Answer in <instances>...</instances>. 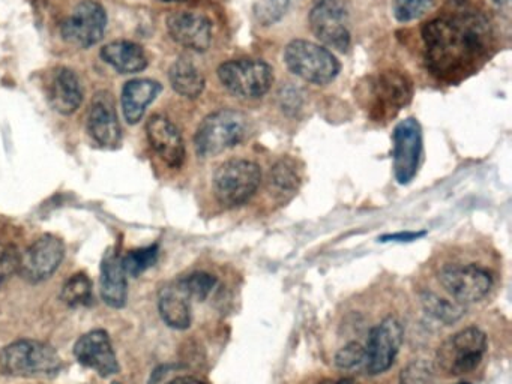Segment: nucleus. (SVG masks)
Wrapping results in <instances>:
<instances>
[{
	"label": "nucleus",
	"mask_w": 512,
	"mask_h": 384,
	"mask_svg": "<svg viewBox=\"0 0 512 384\" xmlns=\"http://www.w3.org/2000/svg\"><path fill=\"white\" fill-rule=\"evenodd\" d=\"M164 2H185V0H164Z\"/></svg>",
	"instance_id": "37"
},
{
	"label": "nucleus",
	"mask_w": 512,
	"mask_h": 384,
	"mask_svg": "<svg viewBox=\"0 0 512 384\" xmlns=\"http://www.w3.org/2000/svg\"><path fill=\"white\" fill-rule=\"evenodd\" d=\"M487 353V335L469 326L449 336L436 353V366L446 377H463L478 369Z\"/></svg>",
	"instance_id": "5"
},
{
	"label": "nucleus",
	"mask_w": 512,
	"mask_h": 384,
	"mask_svg": "<svg viewBox=\"0 0 512 384\" xmlns=\"http://www.w3.org/2000/svg\"><path fill=\"white\" fill-rule=\"evenodd\" d=\"M247 134V116L241 111L226 108L202 120L194 135V146L200 158H211L238 146Z\"/></svg>",
	"instance_id": "4"
},
{
	"label": "nucleus",
	"mask_w": 512,
	"mask_h": 384,
	"mask_svg": "<svg viewBox=\"0 0 512 384\" xmlns=\"http://www.w3.org/2000/svg\"><path fill=\"white\" fill-rule=\"evenodd\" d=\"M158 245L146 246V248L134 249V251L128 252L124 258H122V264H124L125 273L127 276H133V278H139L143 272L151 269L158 260Z\"/></svg>",
	"instance_id": "28"
},
{
	"label": "nucleus",
	"mask_w": 512,
	"mask_h": 384,
	"mask_svg": "<svg viewBox=\"0 0 512 384\" xmlns=\"http://www.w3.org/2000/svg\"><path fill=\"white\" fill-rule=\"evenodd\" d=\"M269 183L278 194H293L301 183V174L292 159H281L269 173Z\"/></svg>",
	"instance_id": "26"
},
{
	"label": "nucleus",
	"mask_w": 512,
	"mask_h": 384,
	"mask_svg": "<svg viewBox=\"0 0 512 384\" xmlns=\"http://www.w3.org/2000/svg\"><path fill=\"white\" fill-rule=\"evenodd\" d=\"M421 302L424 311L445 326H452L466 314V306L431 291L421 294Z\"/></svg>",
	"instance_id": "25"
},
{
	"label": "nucleus",
	"mask_w": 512,
	"mask_h": 384,
	"mask_svg": "<svg viewBox=\"0 0 512 384\" xmlns=\"http://www.w3.org/2000/svg\"><path fill=\"white\" fill-rule=\"evenodd\" d=\"M310 26L317 39L338 51L350 47L349 15L344 0H314Z\"/></svg>",
	"instance_id": "11"
},
{
	"label": "nucleus",
	"mask_w": 512,
	"mask_h": 384,
	"mask_svg": "<svg viewBox=\"0 0 512 384\" xmlns=\"http://www.w3.org/2000/svg\"><path fill=\"white\" fill-rule=\"evenodd\" d=\"M413 96V83L400 71H383L371 75L359 90V99L374 122L394 119Z\"/></svg>",
	"instance_id": "2"
},
{
	"label": "nucleus",
	"mask_w": 512,
	"mask_h": 384,
	"mask_svg": "<svg viewBox=\"0 0 512 384\" xmlns=\"http://www.w3.org/2000/svg\"><path fill=\"white\" fill-rule=\"evenodd\" d=\"M404 339V327L395 317H386L370 330L365 345V369L370 375L388 371L397 359Z\"/></svg>",
	"instance_id": "10"
},
{
	"label": "nucleus",
	"mask_w": 512,
	"mask_h": 384,
	"mask_svg": "<svg viewBox=\"0 0 512 384\" xmlns=\"http://www.w3.org/2000/svg\"><path fill=\"white\" fill-rule=\"evenodd\" d=\"M100 287L106 305L124 308L128 296L127 273L121 255L113 248L104 254L101 261Z\"/></svg>",
	"instance_id": "19"
},
{
	"label": "nucleus",
	"mask_w": 512,
	"mask_h": 384,
	"mask_svg": "<svg viewBox=\"0 0 512 384\" xmlns=\"http://www.w3.org/2000/svg\"><path fill=\"white\" fill-rule=\"evenodd\" d=\"M493 2H496V3H503V2H505V0H493Z\"/></svg>",
	"instance_id": "38"
},
{
	"label": "nucleus",
	"mask_w": 512,
	"mask_h": 384,
	"mask_svg": "<svg viewBox=\"0 0 512 384\" xmlns=\"http://www.w3.org/2000/svg\"><path fill=\"white\" fill-rule=\"evenodd\" d=\"M434 0H394L392 14L400 23H409L430 11Z\"/></svg>",
	"instance_id": "32"
},
{
	"label": "nucleus",
	"mask_w": 512,
	"mask_h": 384,
	"mask_svg": "<svg viewBox=\"0 0 512 384\" xmlns=\"http://www.w3.org/2000/svg\"><path fill=\"white\" fill-rule=\"evenodd\" d=\"M392 143L395 179L400 185H409L418 174L422 158V128L418 120H401L395 126Z\"/></svg>",
	"instance_id": "12"
},
{
	"label": "nucleus",
	"mask_w": 512,
	"mask_h": 384,
	"mask_svg": "<svg viewBox=\"0 0 512 384\" xmlns=\"http://www.w3.org/2000/svg\"><path fill=\"white\" fill-rule=\"evenodd\" d=\"M443 290L461 305L479 302L490 293L493 276L478 264H446L437 273Z\"/></svg>",
	"instance_id": "9"
},
{
	"label": "nucleus",
	"mask_w": 512,
	"mask_h": 384,
	"mask_svg": "<svg viewBox=\"0 0 512 384\" xmlns=\"http://www.w3.org/2000/svg\"><path fill=\"white\" fill-rule=\"evenodd\" d=\"M173 89L185 98L196 99L205 89V77L187 57H179L169 71Z\"/></svg>",
	"instance_id": "24"
},
{
	"label": "nucleus",
	"mask_w": 512,
	"mask_h": 384,
	"mask_svg": "<svg viewBox=\"0 0 512 384\" xmlns=\"http://www.w3.org/2000/svg\"><path fill=\"white\" fill-rule=\"evenodd\" d=\"M20 252L16 245L0 240V287L10 281L14 273L19 272Z\"/></svg>",
	"instance_id": "33"
},
{
	"label": "nucleus",
	"mask_w": 512,
	"mask_h": 384,
	"mask_svg": "<svg viewBox=\"0 0 512 384\" xmlns=\"http://www.w3.org/2000/svg\"><path fill=\"white\" fill-rule=\"evenodd\" d=\"M401 384H436V369L424 359L413 360L400 374Z\"/></svg>",
	"instance_id": "31"
},
{
	"label": "nucleus",
	"mask_w": 512,
	"mask_h": 384,
	"mask_svg": "<svg viewBox=\"0 0 512 384\" xmlns=\"http://www.w3.org/2000/svg\"><path fill=\"white\" fill-rule=\"evenodd\" d=\"M62 300L70 306L86 305L92 297V281L86 273L71 276L61 293Z\"/></svg>",
	"instance_id": "29"
},
{
	"label": "nucleus",
	"mask_w": 512,
	"mask_h": 384,
	"mask_svg": "<svg viewBox=\"0 0 512 384\" xmlns=\"http://www.w3.org/2000/svg\"><path fill=\"white\" fill-rule=\"evenodd\" d=\"M161 89L163 87L160 83L154 80H146V78L128 81L124 90H122L121 99L125 120L131 125L140 122L146 108L160 95Z\"/></svg>",
	"instance_id": "21"
},
{
	"label": "nucleus",
	"mask_w": 512,
	"mask_h": 384,
	"mask_svg": "<svg viewBox=\"0 0 512 384\" xmlns=\"http://www.w3.org/2000/svg\"><path fill=\"white\" fill-rule=\"evenodd\" d=\"M88 131L100 146L116 149L122 141V129L112 95L100 92L94 96L88 117Z\"/></svg>",
	"instance_id": "17"
},
{
	"label": "nucleus",
	"mask_w": 512,
	"mask_h": 384,
	"mask_svg": "<svg viewBox=\"0 0 512 384\" xmlns=\"http://www.w3.org/2000/svg\"><path fill=\"white\" fill-rule=\"evenodd\" d=\"M49 102L53 110L64 116H70L79 110L83 102V90L76 72L70 68H58L53 72L49 86Z\"/></svg>",
	"instance_id": "20"
},
{
	"label": "nucleus",
	"mask_w": 512,
	"mask_h": 384,
	"mask_svg": "<svg viewBox=\"0 0 512 384\" xmlns=\"http://www.w3.org/2000/svg\"><path fill=\"white\" fill-rule=\"evenodd\" d=\"M176 284H178V287L181 288L182 293H184L188 299L203 302V300L208 299L212 291H214L215 285H217V278L208 272H194L184 276V278L178 279Z\"/></svg>",
	"instance_id": "27"
},
{
	"label": "nucleus",
	"mask_w": 512,
	"mask_h": 384,
	"mask_svg": "<svg viewBox=\"0 0 512 384\" xmlns=\"http://www.w3.org/2000/svg\"><path fill=\"white\" fill-rule=\"evenodd\" d=\"M425 236V231H400V233L385 234L379 237L380 242H413Z\"/></svg>",
	"instance_id": "35"
},
{
	"label": "nucleus",
	"mask_w": 512,
	"mask_h": 384,
	"mask_svg": "<svg viewBox=\"0 0 512 384\" xmlns=\"http://www.w3.org/2000/svg\"><path fill=\"white\" fill-rule=\"evenodd\" d=\"M292 0H256L254 3V17L262 26H272L278 23L286 14Z\"/></svg>",
	"instance_id": "30"
},
{
	"label": "nucleus",
	"mask_w": 512,
	"mask_h": 384,
	"mask_svg": "<svg viewBox=\"0 0 512 384\" xmlns=\"http://www.w3.org/2000/svg\"><path fill=\"white\" fill-rule=\"evenodd\" d=\"M457 384H470V383H466V381H463V383H457Z\"/></svg>",
	"instance_id": "39"
},
{
	"label": "nucleus",
	"mask_w": 512,
	"mask_h": 384,
	"mask_svg": "<svg viewBox=\"0 0 512 384\" xmlns=\"http://www.w3.org/2000/svg\"><path fill=\"white\" fill-rule=\"evenodd\" d=\"M284 62L293 74L317 86L331 83L341 68L337 57L328 48L304 39H296L287 45Z\"/></svg>",
	"instance_id": "7"
},
{
	"label": "nucleus",
	"mask_w": 512,
	"mask_h": 384,
	"mask_svg": "<svg viewBox=\"0 0 512 384\" xmlns=\"http://www.w3.org/2000/svg\"><path fill=\"white\" fill-rule=\"evenodd\" d=\"M158 309L167 326L176 330H185L191 326L190 299L182 293L176 282L160 291Z\"/></svg>",
	"instance_id": "22"
},
{
	"label": "nucleus",
	"mask_w": 512,
	"mask_h": 384,
	"mask_svg": "<svg viewBox=\"0 0 512 384\" xmlns=\"http://www.w3.org/2000/svg\"><path fill=\"white\" fill-rule=\"evenodd\" d=\"M365 360V347L359 342L352 341L341 347L335 354V365L340 369H352L361 365Z\"/></svg>",
	"instance_id": "34"
},
{
	"label": "nucleus",
	"mask_w": 512,
	"mask_h": 384,
	"mask_svg": "<svg viewBox=\"0 0 512 384\" xmlns=\"http://www.w3.org/2000/svg\"><path fill=\"white\" fill-rule=\"evenodd\" d=\"M425 62L431 74L446 81L460 80L484 59L490 27L484 15L457 8L422 27Z\"/></svg>",
	"instance_id": "1"
},
{
	"label": "nucleus",
	"mask_w": 512,
	"mask_h": 384,
	"mask_svg": "<svg viewBox=\"0 0 512 384\" xmlns=\"http://www.w3.org/2000/svg\"><path fill=\"white\" fill-rule=\"evenodd\" d=\"M62 360L52 345L20 339L0 351V368L11 377L49 378L58 374Z\"/></svg>",
	"instance_id": "3"
},
{
	"label": "nucleus",
	"mask_w": 512,
	"mask_h": 384,
	"mask_svg": "<svg viewBox=\"0 0 512 384\" xmlns=\"http://www.w3.org/2000/svg\"><path fill=\"white\" fill-rule=\"evenodd\" d=\"M74 356L80 365L107 378L118 374L119 363L106 330H91L74 345Z\"/></svg>",
	"instance_id": "15"
},
{
	"label": "nucleus",
	"mask_w": 512,
	"mask_h": 384,
	"mask_svg": "<svg viewBox=\"0 0 512 384\" xmlns=\"http://www.w3.org/2000/svg\"><path fill=\"white\" fill-rule=\"evenodd\" d=\"M221 84L242 99L265 96L274 83V69L260 59H238L224 62L218 68Z\"/></svg>",
	"instance_id": "8"
},
{
	"label": "nucleus",
	"mask_w": 512,
	"mask_h": 384,
	"mask_svg": "<svg viewBox=\"0 0 512 384\" xmlns=\"http://www.w3.org/2000/svg\"><path fill=\"white\" fill-rule=\"evenodd\" d=\"M112 384H121V383H112Z\"/></svg>",
	"instance_id": "40"
},
{
	"label": "nucleus",
	"mask_w": 512,
	"mask_h": 384,
	"mask_svg": "<svg viewBox=\"0 0 512 384\" xmlns=\"http://www.w3.org/2000/svg\"><path fill=\"white\" fill-rule=\"evenodd\" d=\"M167 30L173 41L194 51H206L212 42V23L197 12H173L167 18Z\"/></svg>",
	"instance_id": "16"
},
{
	"label": "nucleus",
	"mask_w": 512,
	"mask_h": 384,
	"mask_svg": "<svg viewBox=\"0 0 512 384\" xmlns=\"http://www.w3.org/2000/svg\"><path fill=\"white\" fill-rule=\"evenodd\" d=\"M167 384H203L199 378L191 377V375H181V377H175L170 380Z\"/></svg>",
	"instance_id": "36"
},
{
	"label": "nucleus",
	"mask_w": 512,
	"mask_h": 384,
	"mask_svg": "<svg viewBox=\"0 0 512 384\" xmlns=\"http://www.w3.org/2000/svg\"><path fill=\"white\" fill-rule=\"evenodd\" d=\"M262 183V170L248 159H230L217 168L212 180L215 198L226 209L244 206Z\"/></svg>",
	"instance_id": "6"
},
{
	"label": "nucleus",
	"mask_w": 512,
	"mask_h": 384,
	"mask_svg": "<svg viewBox=\"0 0 512 384\" xmlns=\"http://www.w3.org/2000/svg\"><path fill=\"white\" fill-rule=\"evenodd\" d=\"M146 134L152 149L169 167L179 168L184 164V138L172 120L155 114L146 123Z\"/></svg>",
	"instance_id": "18"
},
{
	"label": "nucleus",
	"mask_w": 512,
	"mask_h": 384,
	"mask_svg": "<svg viewBox=\"0 0 512 384\" xmlns=\"http://www.w3.org/2000/svg\"><path fill=\"white\" fill-rule=\"evenodd\" d=\"M101 57L121 74H134L148 66L143 48L130 41L110 42L101 50Z\"/></svg>",
	"instance_id": "23"
},
{
	"label": "nucleus",
	"mask_w": 512,
	"mask_h": 384,
	"mask_svg": "<svg viewBox=\"0 0 512 384\" xmlns=\"http://www.w3.org/2000/svg\"><path fill=\"white\" fill-rule=\"evenodd\" d=\"M106 24V9L94 0H83L62 23V38L76 47L89 48L103 38Z\"/></svg>",
	"instance_id": "13"
},
{
	"label": "nucleus",
	"mask_w": 512,
	"mask_h": 384,
	"mask_svg": "<svg viewBox=\"0 0 512 384\" xmlns=\"http://www.w3.org/2000/svg\"><path fill=\"white\" fill-rule=\"evenodd\" d=\"M64 255V242L53 234H44L20 254L19 273L31 284L46 281L61 266Z\"/></svg>",
	"instance_id": "14"
}]
</instances>
